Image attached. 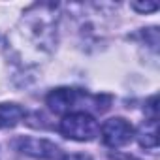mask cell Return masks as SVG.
<instances>
[{
	"label": "cell",
	"instance_id": "obj_8",
	"mask_svg": "<svg viewBox=\"0 0 160 160\" xmlns=\"http://www.w3.org/2000/svg\"><path fill=\"white\" fill-rule=\"evenodd\" d=\"M62 160H91V156H87V154H66Z\"/></svg>",
	"mask_w": 160,
	"mask_h": 160
},
{
	"label": "cell",
	"instance_id": "obj_4",
	"mask_svg": "<svg viewBox=\"0 0 160 160\" xmlns=\"http://www.w3.org/2000/svg\"><path fill=\"white\" fill-rule=\"evenodd\" d=\"M77 96L79 92L75 89H68V87H60V89H55L47 94L45 102L49 106V109L57 115H62V113H68L75 104H77Z\"/></svg>",
	"mask_w": 160,
	"mask_h": 160
},
{
	"label": "cell",
	"instance_id": "obj_6",
	"mask_svg": "<svg viewBox=\"0 0 160 160\" xmlns=\"http://www.w3.org/2000/svg\"><path fill=\"white\" fill-rule=\"evenodd\" d=\"M158 124L156 119H149L145 124H141L139 132H138V141L141 147L145 149H154L158 145Z\"/></svg>",
	"mask_w": 160,
	"mask_h": 160
},
{
	"label": "cell",
	"instance_id": "obj_2",
	"mask_svg": "<svg viewBox=\"0 0 160 160\" xmlns=\"http://www.w3.org/2000/svg\"><path fill=\"white\" fill-rule=\"evenodd\" d=\"M100 132H102L104 143H106L108 147H111V149L122 147V145H126V143L134 138V128H132V124H130L126 119H122V117L108 119V121L102 124Z\"/></svg>",
	"mask_w": 160,
	"mask_h": 160
},
{
	"label": "cell",
	"instance_id": "obj_7",
	"mask_svg": "<svg viewBox=\"0 0 160 160\" xmlns=\"http://www.w3.org/2000/svg\"><path fill=\"white\" fill-rule=\"evenodd\" d=\"M132 8H134L136 12H143V13H145V12H154L158 6H156V4H138V2H134Z\"/></svg>",
	"mask_w": 160,
	"mask_h": 160
},
{
	"label": "cell",
	"instance_id": "obj_3",
	"mask_svg": "<svg viewBox=\"0 0 160 160\" xmlns=\"http://www.w3.org/2000/svg\"><path fill=\"white\" fill-rule=\"evenodd\" d=\"M17 151L34 156V158H42V160H51L58 154V147L47 139H40V138H19L15 141Z\"/></svg>",
	"mask_w": 160,
	"mask_h": 160
},
{
	"label": "cell",
	"instance_id": "obj_5",
	"mask_svg": "<svg viewBox=\"0 0 160 160\" xmlns=\"http://www.w3.org/2000/svg\"><path fill=\"white\" fill-rule=\"evenodd\" d=\"M27 111L19 104H0V128H13L25 119Z\"/></svg>",
	"mask_w": 160,
	"mask_h": 160
},
{
	"label": "cell",
	"instance_id": "obj_1",
	"mask_svg": "<svg viewBox=\"0 0 160 160\" xmlns=\"http://www.w3.org/2000/svg\"><path fill=\"white\" fill-rule=\"evenodd\" d=\"M58 130L64 138L75 139V141H91L100 134V126L96 119L85 111H75V113L64 115Z\"/></svg>",
	"mask_w": 160,
	"mask_h": 160
}]
</instances>
